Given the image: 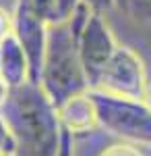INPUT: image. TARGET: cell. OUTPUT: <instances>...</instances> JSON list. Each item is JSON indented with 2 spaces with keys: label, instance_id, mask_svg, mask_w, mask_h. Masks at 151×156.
<instances>
[{
  "label": "cell",
  "instance_id": "obj_1",
  "mask_svg": "<svg viewBox=\"0 0 151 156\" xmlns=\"http://www.w3.org/2000/svg\"><path fill=\"white\" fill-rule=\"evenodd\" d=\"M15 140L12 156H56L62 135L58 110L35 81L11 87L0 108Z\"/></svg>",
  "mask_w": 151,
  "mask_h": 156
},
{
  "label": "cell",
  "instance_id": "obj_2",
  "mask_svg": "<svg viewBox=\"0 0 151 156\" xmlns=\"http://www.w3.org/2000/svg\"><path fill=\"white\" fill-rule=\"evenodd\" d=\"M39 85L56 108L70 98L89 92V81L79 58L77 36L69 19L50 23L48 27Z\"/></svg>",
  "mask_w": 151,
  "mask_h": 156
},
{
  "label": "cell",
  "instance_id": "obj_3",
  "mask_svg": "<svg viewBox=\"0 0 151 156\" xmlns=\"http://www.w3.org/2000/svg\"><path fill=\"white\" fill-rule=\"evenodd\" d=\"M89 98L102 129L126 144L151 148V106L145 100L118 98L97 90H89Z\"/></svg>",
  "mask_w": 151,
  "mask_h": 156
},
{
  "label": "cell",
  "instance_id": "obj_4",
  "mask_svg": "<svg viewBox=\"0 0 151 156\" xmlns=\"http://www.w3.org/2000/svg\"><path fill=\"white\" fill-rule=\"evenodd\" d=\"M69 21L75 29L79 58H81L85 77H87L89 87H91L93 79L97 77V73L102 71V67L108 62L112 52L116 50L118 42L110 29V25L106 23L104 15L91 11L83 2H79V6L75 9Z\"/></svg>",
  "mask_w": 151,
  "mask_h": 156
},
{
  "label": "cell",
  "instance_id": "obj_5",
  "mask_svg": "<svg viewBox=\"0 0 151 156\" xmlns=\"http://www.w3.org/2000/svg\"><path fill=\"white\" fill-rule=\"evenodd\" d=\"M147 83L149 81L141 56L130 46L118 44L108 62L93 79L89 90H97L110 96L128 98V100H145Z\"/></svg>",
  "mask_w": 151,
  "mask_h": 156
},
{
  "label": "cell",
  "instance_id": "obj_6",
  "mask_svg": "<svg viewBox=\"0 0 151 156\" xmlns=\"http://www.w3.org/2000/svg\"><path fill=\"white\" fill-rule=\"evenodd\" d=\"M0 77L8 87H17L29 79V60L23 52V46L12 34L0 42Z\"/></svg>",
  "mask_w": 151,
  "mask_h": 156
},
{
  "label": "cell",
  "instance_id": "obj_7",
  "mask_svg": "<svg viewBox=\"0 0 151 156\" xmlns=\"http://www.w3.org/2000/svg\"><path fill=\"white\" fill-rule=\"evenodd\" d=\"M56 110H58L60 125L64 129H69L72 135L75 133H85V131H89V129H93V127H97L95 108H93V102H91V98H89V92L66 100Z\"/></svg>",
  "mask_w": 151,
  "mask_h": 156
},
{
  "label": "cell",
  "instance_id": "obj_8",
  "mask_svg": "<svg viewBox=\"0 0 151 156\" xmlns=\"http://www.w3.org/2000/svg\"><path fill=\"white\" fill-rule=\"evenodd\" d=\"M17 9L29 12L37 19L46 21V23H54L58 0H17Z\"/></svg>",
  "mask_w": 151,
  "mask_h": 156
},
{
  "label": "cell",
  "instance_id": "obj_9",
  "mask_svg": "<svg viewBox=\"0 0 151 156\" xmlns=\"http://www.w3.org/2000/svg\"><path fill=\"white\" fill-rule=\"evenodd\" d=\"M122 9L141 23H151V0H122Z\"/></svg>",
  "mask_w": 151,
  "mask_h": 156
},
{
  "label": "cell",
  "instance_id": "obj_10",
  "mask_svg": "<svg viewBox=\"0 0 151 156\" xmlns=\"http://www.w3.org/2000/svg\"><path fill=\"white\" fill-rule=\"evenodd\" d=\"M0 154H15V140L2 112H0Z\"/></svg>",
  "mask_w": 151,
  "mask_h": 156
},
{
  "label": "cell",
  "instance_id": "obj_11",
  "mask_svg": "<svg viewBox=\"0 0 151 156\" xmlns=\"http://www.w3.org/2000/svg\"><path fill=\"white\" fill-rule=\"evenodd\" d=\"M99 156H143V154H141L139 146L120 142V144H114V146H110V148H106Z\"/></svg>",
  "mask_w": 151,
  "mask_h": 156
},
{
  "label": "cell",
  "instance_id": "obj_12",
  "mask_svg": "<svg viewBox=\"0 0 151 156\" xmlns=\"http://www.w3.org/2000/svg\"><path fill=\"white\" fill-rule=\"evenodd\" d=\"M81 0H58V9H56V21H66L70 19V15L75 12V9L79 6ZM54 21V23H56Z\"/></svg>",
  "mask_w": 151,
  "mask_h": 156
},
{
  "label": "cell",
  "instance_id": "obj_13",
  "mask_svg": "<svg viewBox=\"0 0 151 156\" xmlns=\"http://www.w3.org/2000/svg\"><path fill=\"white\" fill-rule=\"evenodd\" d=\"M72 133L69 129L62 127V135H60V144H58V152L56 156H72Z\"/></svg>",
  "mask_w": 151,
  "mask_h": 156
},
{
  "label": "cell",
  "instance_id": "obj_14",
  "mask_svg": "<svg viewBox=\"0 0 151 156\" xmlns=\"http://www.w3.org/2000/svg\"><path fill=\"white\" fill-rule=\"evenodd\" d=\"M83 4H87L91 11H95V12H108L110 9H114L116 6V0H81Z\"/></svg>",
  "mask_w": 151,
  "mask_h": 156
},
{
  "label": "cell",
  "instance_id": "obj_15",
  "mask_svg": "<svg viewBox=\"0 0 151 156\" xmlns=\"http://www.w3.org/2000/svg\"><path fill=\"white\" fill-rule=\"evenodd\" d=\"M8 34H12V15H8L4 9H0V42Z\"/></svg>",
  "mask_w": 151,
  "mask_h": 156
},
{
  "label": "cell",
  "instance_id": "obj_16",
  "mask_svg": "<svg viewBox=\"0 0 151 156\" xmlns=\"http://www.w3.org/2000/svg\"><path fill=\"white\" fill-rule=\"evenodd\" d=\"M8 90H11V87H8V85H6V81H4V79L0 77V108H2V104L6 102V96H8Z\"/></svg>",
  "mask_w": 151,
  "mask_h": 156
},
{
  "label": "cell",
  "instance_id": "obj_17",
  "mask_svg": "<svg viewBox=\"0 0 151 156\" xmlns=\"http://www.w3.org/2000/svg\"><path fill=\"white\" fill-rule=\"evenodd\" d=\"M145 102L151 106V81L147 83V92H145Z\"/></svg>",
  "mask_w": 151,
  "mask_h": 156
},
{
  "label": "cell",
  "instance_id": "obj_18",
  "mask_svg": "<svg viewBox=\"0 0 151 156\" xmlns=\"http://www.w3.org/2000/svg\"><path fill=\"white\" fill-rule=\"evenodd\" d=\"M116 4H120V6H122V0H116Z\"/></svg>",
  "mask_w": 151,
  "mask_h": 156
},
{
  "label": "cell",
  "instance_id": "obj_19",
  "mask_svg": "<svg viewBox=\"0 0 151 156\" xmlns=\"http://www.w3.org/2000/svg\"><path fill=\"white\" fill-rule=\"evenodd\" d=\"M0 156H12V154H0Z\"/></svg>",
  "mask_w": 151,
  "mask_h": 156
}]
</instances>
